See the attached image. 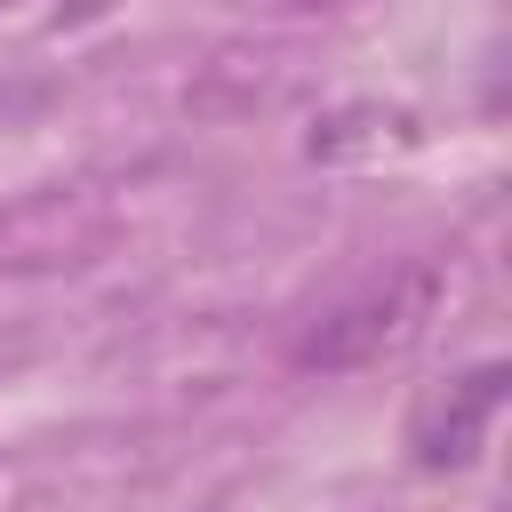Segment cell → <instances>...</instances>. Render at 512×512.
I'll return each instance as SVG.
<instances>
[{"instance_id":"6da1fadb","label":"cell","mask_w":512,"mask_h":512,"mask_svg":"<svg viewBox=\"0 0 512 512\" xmlns=\"http://www.w3.org/2000/svg\"><path fill=\"white\" fill-rule=\"evenodd\" d=\"M440 304V264H392L368 288H352L344 304H328L304 336H296V368L344 376V368H376L384 352L416 344V328Z\"/></svg>"},{"instance_id":"7a4b0ae2","label":"cell","mask_w":512,"mask_h":512,"mask_svg":"<svg viewBox=\"0 0 512 512\" xmlns=\"http://www.w3.org/2000/svg\"><path fill=\"white\" fill-rule=\"evenodd\" d=\"M504 384H512L504 360H472L464 376H448L440 392H424V408L408 416V456H416V472H464V464L488 448V424H496V408H504Z\"/></svg>"},{"instance_id":"3957f363","label":"cell","mask_w":512,"mask_h":512,"mask_svg":"<svg viewBox=\"0 0 512 512\" xmlns=\"http://www.w3.org/2000/svg\"><path fill=\"white\" fill-rule=\"evenodd\" d=\"M0 8H8V0H0Z\"/></svg>"}]
</instances>
